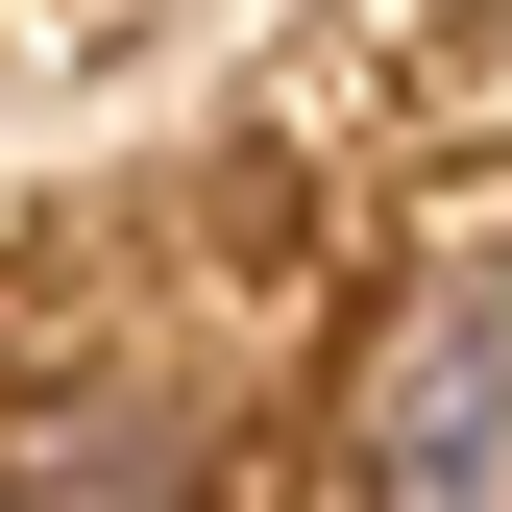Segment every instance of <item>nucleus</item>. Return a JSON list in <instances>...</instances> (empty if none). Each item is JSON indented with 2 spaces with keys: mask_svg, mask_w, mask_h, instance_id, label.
I'll return each instance as SVG.
<instances>
[{
  "mask_svg": "<svg viewBox=\"0 0 512 512\" xmlns=\"http://www.w3.org/2000/svg\"><path fill=\"white\" fill-rule=\"evenodd\" d=\"M488 464H512V293H439L366 391V512H488Z\"/></svg>",
  "mask_w": 512,
  "mask_h": 512,
  "instance_id": "obj_1",
  "label": "nucleus"
}]
</instances>
